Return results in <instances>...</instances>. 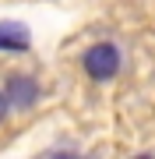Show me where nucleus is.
<instances>
[{"label":"nucleus","instance_id":"7ed1b4c3","mask_svg":"<svg viewBox=\"0 0 155 159\" xmlns=\"http://www.w3.org/2000/svg\"><path fill=\"white\" fill-rule=\"evenodd\" d=\"M0 50H28V29L18 21H0Z\"/></svg>","mask_w":155,"mask_h":159},{"label":"nucleus","instance_id":"20e7f679","mask_svg":"<svg viewBox=\"0 0 155 159\" xmlns=\"http://www.w3.org/2000/svg\"><path fill=\"white\" fill-rule=\"evenodd\" d=\"M7 110H11V99H7V92H0V120L7 117Z\"/></svg>","mask_w":155,"mask_h":159},{"label":"nucleus","instance_id":"423d86ee","mask_svg":"<svg viewBox=\"0 0 155 159\" xmlns=\"http://www.w3.org/2000/svg\"><path fill=\"white\" fill-rule=\"evenodd\" d=\"M138 159H148V156H138Z\"/></svg>","mask_w":155,"mask_h":159},{"label":"nucleus","instance_id":"f257e3e1","mask_svg":"<svg viewBox=\"0 0 155 159\" xmlns=\"http://www.w3.org/2000/svg\"><path fill=\"white\" fill-rule=\"evenodd\" d=\"M85 71H88V78H95V81H106V78H113L116 71H120V50H116L113 43H99L92 46V50L85 53Z\"/></svg>","mask_w":155,"mask_h":159},{"label":"nucleus","instance_id":"39448f33","mask_svg":"<svg viewBox=\"0 0 155 159\" xmlns=\"http://www.w3.org/2000/svg\"><path fill=\"white\" fill-rule=\"evenodd\" d=\"M50 159H81V156H74V152H57V156H50Z\"/></svg>","mask_w":155,"mask_h":159},{"label":"nucleus","instance_id":"f03ea898","mask_svg":"<svg viewBox=\"0 0 155 159\" xmlns=\"http://www.w3.org/2000/svg\"><path fill=\"white\" fill-rule=\"evenodd\" d=\"M4 92H7V99H11L14 110H28L32 102L39 99V81H35L32 74H11Z\"/></svg>","mask_w":155,"mask_h":159}]
</instances>
